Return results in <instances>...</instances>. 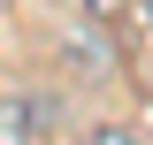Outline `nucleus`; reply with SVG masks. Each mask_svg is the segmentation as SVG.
<instances>
[{"label":"nucleus","mask_w":153,"mask_h":145,"mask_svg":"<svg viewBox=\"0 0 153 145\" xmlns=\"http://www.w3.org/2000/svg\"><path fill=\"white\" fill-rule=\"evenodd\" d=\"M76 145H146V138H138V130H123V122H92Z\"/></svg>","instance_id":"f257e3e1"},{"label":"nucleus","mask_w":153,"mask_h":145,"mask_svg":"<svg viewBox=\"0 0 153 145\" xmlns=\"http://www.w3.org/2000/svg\"><path fill=\"white\" fill-rule=\"evenodd\" d=\"M8 122H16V130H46V99H16Z\"/></svg>","instance_id":"f03ea898"},{"label":"nucleus","mask_w":153,"mask_h":145,"mask_svg":"<svg viewBox=\"0 0 153 145\" xmlns=\"http://www.w3.org/2000/svg\"><path fill=\"white\" fill-rule=\"evenodd\" d=\"M76 8H100V0H76Z\"/></svg>","instance_id":"7ed1b4c3"},{"label":"nucleus","mask_w":153,"mask_h":145,"mask_svg":"<svg viewBox=\"0 0 153 145\" xmlns=\"http://www.w3.org/2000/svg\"><path fill=\"white\" fill-rule=\"evenodd\" d=\"M138 8H146V16H153V0H138Z\"/></svg>","instance_id":"20e7f679"}]
</instances>
